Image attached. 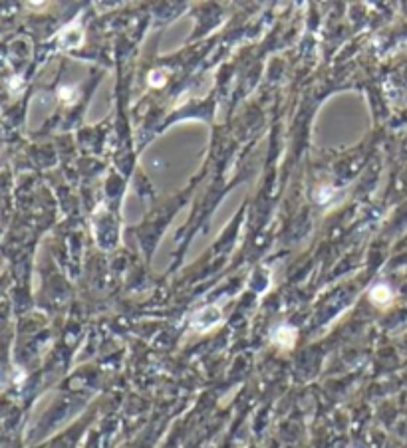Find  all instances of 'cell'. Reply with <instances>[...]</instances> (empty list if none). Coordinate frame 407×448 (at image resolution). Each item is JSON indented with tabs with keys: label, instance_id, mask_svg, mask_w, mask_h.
I'll return each mask as SVG.
<instances>
[{
	"label": "cell",
	"instance_id": "obj_1",
	"mask_svg": "<svg viewBox=\"0 0 407 448\" xmlns=\"http://www.w3.org/2000/svg\"><path fill=\"white\" fill-rule=\"evenodd\" d=\"M272 339L284 347H292L294 345V339H296V329L294 327H288V325H280L278 329H274L272 333Z\"/></svg>",
	"mask_w": 407,
	"mask_h": 448
},
{
	"label": "cell",
	"instance_id": "obj_2",
	"mask_svg": "<svg viewBox=\"0 0 407 448\" xmlns=\"http://www.w3.org/2000/svg\"><path fill=\"white\" fill-rule=\"evenodd\" d=\"M372 299H374L376 303H386V301L392 299V292H390L388 286H376L374 292H372Z\"/></svg>",
	"mask_w": 407,
	"mask_h": 448
}]
</instances>
